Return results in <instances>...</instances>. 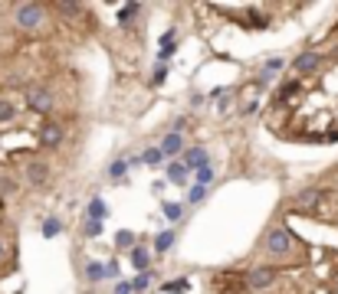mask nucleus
Segmentation results:
<instances>
[{
	"label": "nucleus",
	"mask_w": 338,
	"mask_h": 294,
	"mask_svg": "<svg viewBox=\"0 0 338 294\" xmlns=\"http://www.w3.org/2000/svg\"><path fill=\"white\" fill-rule=\"evenodd\" d=\"M13 17H17V26H23V30H36V26L46 23V7L20 4V7H13Z\"/></svg>",
	"instance_id": "1"
},
{
	"label": "nucleus",
	"mask_w": 338,
	"mask_h": 294,
	"mask_svg": "<svg viewBox=\"0 0 338 294\" xmlns=\"http://www.w3.org/2000/svg\"><path fill=\"white\" fill-rule=\"evenodd\" d=\"M289 249H292V232H289L286 226L270 229V235H266V252H270V255H289Z\"/></svg>",
	"instance_id": "2"
},
{
	"label": "nucleus",
	"mask_w": 338,
	"mask_h": 294,
	"mask_svg": "<svg viewBox=\"0 0 338 294\" xmlns=\"http://www.w3.org/2000/svg\"><path fill=\"white\" fill-rule=\"evenodd\" d=\"M26 105H30V111H36V115H50L53 95L46 92V88H30V92H26Z\"/></svg>",
	"instance_id": "3"
},
{
	"label": "nucleus",
	"mask_w": 338,
	"mask_h": 294,
	"mask_svg": "<svg viewBox=\"0 0 338 294\" xmlns=\"http://www.w3.org/2000/svg\"><path fill=\"white\" fill-rule=\"evenodd\" d=\"M276 278H279V271L276 268H253L250 275H246V284H250V288H270V284L276 281Z\"/></svg>",
	"instance_id": "4"
},
{
	"label": "nucleus",
	"mask_w": 338,
	"mask_h": 294,
	"mask_svg": "<svg viewBox=\"0 0 338 294\" xmlns=\"http://www.w3.org/2000/svg\"><path fill=\"white\" fill-rule=\"evenodd\" d=\"M59 141H63V124L50 121L43 131H40V144H43V147H56Z\"/></svg>",
	"instance_id": "5"
},
{
	"label": "nucleus",
	"mask_w": 338,
	"mask_h": 294,
	"mask_svg": "<svg viewBox=\"0 0 338 294\" xmlns=\"http://www.w3.org/2000/svg\"><path fill=\"white\" fill-rule=\"evenodd\" d=\"M187 170H201V167H210V160H207V151H201V147H191L187 154H184V160H181Z\"/></svg>",
	"instance_id": "6"
},
{
	"label": "nucleus",
	"mask_w": 338,
	"mask_h": 294,
	"mask_svg": "<svg viewBox=\"0 0 338 294\" xmlns=\"http://www.w3.org/2000/svg\"><path fill=\"white\" fill-rule=\"evenodd\" d=\"M322 200H325L322 190H302L299 196H295V209H312V206H319Z\"/></svg>",
	"instance_id": "7"
},
{
	"label": "nucleus",
	"mask_w": 338,
	"mask_h": 294,
	"mask_svg": "<svg viewBox=\"0 0 338 294\" xmlns=\"http://www.w3.org/2000/svg\"><path fill=\"white\" fill-rule=\"evenodd\" d=\"M319 62H322V56L319 53H312V49H309V53H302L299 59H295V72H315V69H319Z\"/></svg>",
	"instance_id": "8"
},
{
	"label": "nucleus",
	"mask_w": 338,
	"mask_h": 294,
	"mask_svg": "<svg viewBox=\"0 0 338 294\" xmlns=\"http://www.w3.org/2000/svg\"><path fill=\"white\" fill-rule=\"evenodd\" d=\"M181 151H184V141H181V134H177V131H171V134L161 141V154H164V157H177Z\"/></svg>",
	"instance_id": "9"
},
{
	"label": "nucleus",
	"mask_w": 338,
	"mask_h": 294,
	"mask_svg": "<svg viewBox=\"0 0 338 294\" xmlns=\"http://www.w3.org/2000/svg\"><path fill=\"white\" fill-rule=\"evenodd\" d=\"M46 177H50L46 164H40V160H30V164H26V180H30V183H43Z\"/></svg>",
	"instance_id": "10"
},
{
	"label": "nucleus",
	"mask_w": 338,
	"mask_h": 294,
	"mask_svg": "<svg viewBox=\"0 0 338 294\" xmlns=\"http://www.w3.org/2000/svg\"><path fill=\"white\" fill-rule=\"evenodd\" d=\"M168 180H171V183H187V167H184L181 160L168 164Z\"/></svg>",
	"instance_id": "11"
},
{
	"label": "nucleus",
	"mask_w": 338,
	"mask_h": 294,
	"mask_svg": "<svg viewBox=\"0 0 338 294\" xmlns=\"http://www.w3.org/2000/svg\"><path fill=\"white\" fill-rule=\"evenodd\" d=\"M148 262H151V258H148V249H141V245L132 249V265H135L138 271H148Z\"/></svg>",
	"instance_id": "12"
},
{
	"label": "nucleus",
	"mask_w": 338,
	"mask_h": 294,
	"mask_svg": "<svg viewBox=\"0 0 338 294\" xmlns=\"http://www.w3.org/2000/svg\"><path fill=\"white\" fill-rule=\"evenodd\" d=\"M105 216H108V206H105V203H102V200H92V203H89V219L102 222V219H105Z\"/></svg>",
	"instance_id": "13"
},
{
	"label": "nucleus",
	"mask_w": 338,
	"mask_h": 294,
	"mask_svg": "<svg viewBox=\"0 0 338 294\" xmlns=\"http://www.w3.org/2000/svg\"><path fill=\"white\" fill-rule=\"evenodd\" d=\"M141 160H144L148 167H161V164H164V154H161V147H148V151L141 154Z\"/></svg>",
	"instance_id": "14"
},
{
	"label": "nucleus",
	"mask_w": 338,
	"mask_h": 294,
	"mask_svg": "<svg viewBox=\"0 0 338 294\" xmlns=\"http://www.w3.org/2000/svg\"><path fill=\"white\" fill-rule=\"evenodd\" d=\"M13 118H17V105H13V102H7V98H0V124L13 121Z\"/></svg>",
	"instance_id": "15"
},
{
	"label": "nucleus",
	"mask_w": 338,
	"mask_h": 294,
	"mask_svg": "<svg viewBox=\"0 0 338 294\" xmlns=\"http://www.w3.org/2000/svg\"><path fill=\"white\" fill-rule=\"evenodd\" d=\"M86 278H89V281H102V278H105V265L89 262V265H86Z\"/></svg>",
	"instance_id": "16"
},
{
	"label": "nucleus",
	"mask_w": 338,
	"mask_h": 294,
	"mask_svg": "<svg viewBox=\"0 0 338 294\" xmlns=\"http://www.w3.org/2000/svg\"><path fill=\"white\" fill-rule=\"evenodd\" d=\"M191 288V281H187V278H174V281H168V284H164V291H168V294H184V291H187Z\"/></svg>",
	"instance_id": "17"
},
{
	"label": "nucleus",
	"mask_w": 338,
	"mask_h": 294,
	"mask_svg": "<svg viewBox=\"0 0 338 294\" xmlns=\"http://www.w3.org/2000/svg\"><path fill=\"white\" fill-rule=\"evenodd\" d=\"M295 92H299V82H286V85L276 92V102H286V98H292Z\"/></svg>",
	"instance_id": "18"
},
{
	"label": "nucleus",
	"mask_w": 338,
	"mask_h": 294,
	"mask_svg": "<svg viewBox=\"0 0 338 294\" xmlns=\"http://www.w3.org/2000/svg\"><path fill=\"white\" fill-rule=\"evenodd\" d=\"M43 235H46V239H53V235H59V219H56V216H50V219L43 222Z\"/></svg>",
	"instance_id": "19"
},
{
	"label": "nucleus",
	"mask_w": 338,
	"mask_h": 294,
	"mask_svg": "<svg viewBox=\"0 0 338 294\" xmlns=\"http://www.w3.org/2000/svg\"><path fill=\"white\" fill-rule=\"evenodd\" d=\"M171 242H174V232H161V235L155 239V249H158V252H168Z\"/></svg>",
	"instance_id": "20"
},
{
	"label": "nucleus",
	"mask_w": 338,
	"mask_h": 294,
	"mask_svg": "<svg viewBox=\"0 0 338 294\" xmlns=\"http://www.w3.org/2000/svg\"><path fill=\"white\" fill-rule=\"evenodd\" d=\"M164 216H168V219H181L184 206H181V203H164Z\"/></svg>",
	"instance_id": "21"
},
{
	"label": "nucleus",
	"mask_w": 338,
	"mask_h": 294,
	"mask_svg": "<svg viewBox=\"0 0 338 294\" xmlns=\"http://www.w3.org/2000/svg\"><path fill=\"white\" fill-rule=\"evenodd\" d=\"M138 13H141V7H138V4H128V7H122L119 17H122V23H128V20H135Z\"/></svg>",
	"instance_id": "22"
},
{
	"label": "nucleus",
	"mask_w": 338,
	"mask_h": 294,
	"mask_svg": "<svg viewBox=\"0 0 338 294\" xmlns=\"http://www.w3.org/2000/svg\"><path fill=\"white\" fill-rule=\"evenodd\" d=\"M148 284H151V271H138V278L132 281V288H135V291H144Z\"/></svg>",
	"instance_id": "23"
},
{
	"label": "nucleus",
	"mask_w": 338,
	"mask_h": 294,
	"mask_svg": "<svg viewBox=\"0 0 338 294\" xmlns=\"http://www.w3.org/2000/svg\"><path fill=\"white\" fill-rule=\"evenodd\" d=\"M115 245H119V249H128V245H135V232H125V229H122V232L115 235Z\"/></svg>",
	"instance_id": "24"
},
{
	"label": "nucleus",
	"mask_w": 338,
	"mask_h": 294,
	"mask_svg": "<svg viewBox=\"0 0 338 294\" xmlns=\"http://www.w3.org/2000/svg\"><path fill=\"white\" fill-rule=\"evenodd\" d=\"M213 180V170L210 167H201V170H197V186H207Z\"/></svg>",
	"instance_id": "25"
},
{
	"label": "nucleus",
	"mask_w": 338,
	"mask_h": 294,
	"mask_svg": "<svg viewBox=\"0 0 338 294\" xmlns=\"http://www.w3.org/2000/svg\"><path fill=\"white\" fill-rule=\"evenodd\" d=\"M108 173H112V177H122V173H128V164L125 160H115V164L108 167Z\"/></svg>",
	"instance_id": "26"
},
{
	"label": "nucleus",
	"mask_w": 338,
	"mask_h": 294,
	"mask_svg": "<svg viewBox=\"0 0 338 294\" xmlns=\"http://www.w3.org/2000/svg\"><path fill=\"white\" fill-rule=\"evenodd\" d=\"M164 79H168V69H164V66H158V69H155V75H151V85H161Z\"/></svg>",
	"instance_id": "27"
},
{
	"label": "nucleus",
	"mask_w": 338,
	"mask_h": 294,
	"mask_svg": "<svg viewBox=\"0 0 338 294\" xmlns=\"http://www.w3.org/2000/svg\"><path fill=\"white\" fill-rule=\"evenodd\" d=\"M99 232H102V222L89 219V222H86V235H89V239H92V235H99Z\"/></svg>",
	"instance_id": "28"
},
{
	"label": "nucleus",
	"mask_w": 338,
	"mask_h": 294,
	"mask_svg": "<svg viewBox=\"0 0 338 294\" xmlns=\"http://www.w3.org/2000/svg\"><path fill=\"white\" fill-rule=\"evenodd\" d=\"M115 294H135V288H132V281H122L119 288H115Z\"/></svg>",
	"instance_id": "29"
},
{
	"label": "nucleus",
	"mask_w": 338,
	"mask_h": 294,
	"mask_svg": "<svg viewBox=\"0 0 338 294\" xmlns=\"http://www.w3.org/2000/svg\"><path fill=\"white\" fill-rule=\"evenodd\" d=\"M204 200V186H194V190H191V203H201Z\"/></svg>",
	"instance_id": "30"
}]
</instances>
